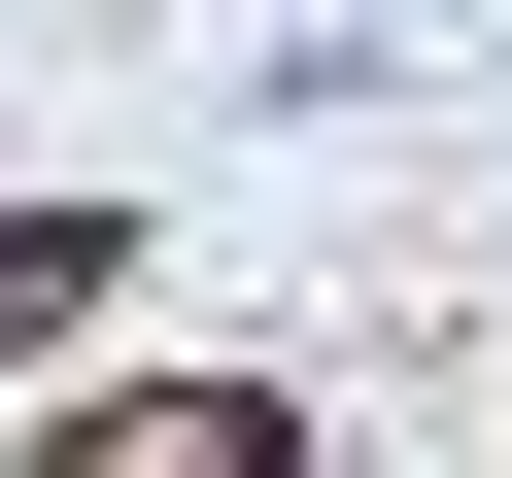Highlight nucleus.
<instances>
[{"label": "nucleus", "mask_w": 512, "mask_h": 478, "mask_svg": "<svg viewBox=\"0 0 512 478\" xmlns=\"http://www.w3.org/2000/svg\"><path fill=\"white\" fill-rule=\"evenodd\" d=\"M35 478H308V410H274V376H69Z\"/></svg>", "instance_id": "nucleus-1"}, {"label": "nucleus", "mask_w": 512, "mask_h": 478, "mask_svg": "<svg viewBox=\"0 0 512 478\" xmlns=\"http://www.w3.org/2000/svg\"><path fill=\"white\" fill-rule=\"evenodd\" d=\"M103 308H137V239L103 205H0V342H103Z\"/></svg>", "instance_id": "nucleus-2"}]
</instances>
